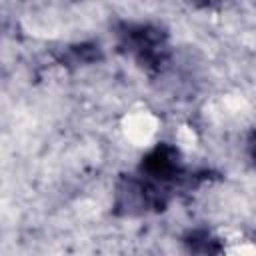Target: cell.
Returning <instances> with one entry per match:
<instances>
[{
	"label": "cell",
	"instance_id": "cell-1",
	"mask_svg": "<svg viewBox=\"0 0 256 256\" xmlns=\"http://www.w3.org/2000/svg\"><path fill=\"white\" fill-rule=\"evenodd\" d=\"M158 128H160L158 118L152 112H144V110L126 114L122 122V132L126 140L132 142L134 146H148L156 138Z\"/></svg>",
	"mask_w": 256,
	"mask_h": 256
},
{
	"label": "cell",
	"instance_id": "cell-2",
	"mask_svg": "<svg viewBox=\"0 0 256 256\" xmlns=\"http://www.w3.org/2000/svg\"><path fill=\"white\" fill-rule=\"evenodd\" d=\"M222 256H256V244L248 240H236L224 248Z\"/></svg>",
	"mask_w": 256,
	"mask_h": 256
},
{
	"label": "cell",
	"instance_id": "cell-3",
	"mask_svg": "<svg viewBox=\"0 0 256 256\" xmlns=\"http://www.w3.org/2000/svg\"><path fill=\"white\" fill-rule=\"evenodd\" d=\"M194 142H196V134H194V130L188 128V126H182V128L178 130V144L190 148V146H194Z\"/></svg>",
	"mask_w": 256,
	"mask_h": 256
}]
</instances>
